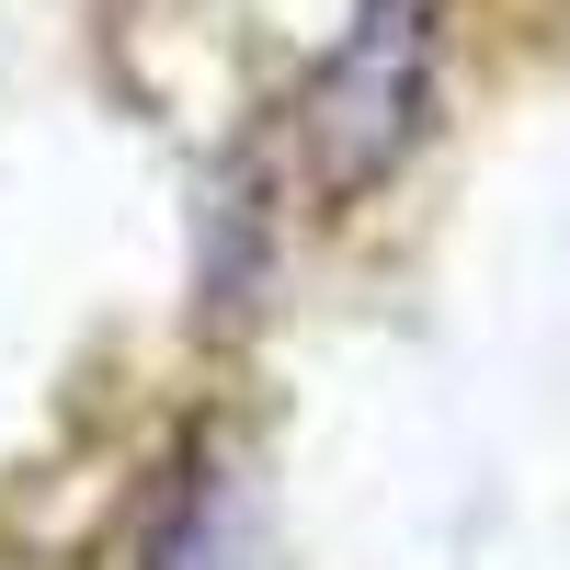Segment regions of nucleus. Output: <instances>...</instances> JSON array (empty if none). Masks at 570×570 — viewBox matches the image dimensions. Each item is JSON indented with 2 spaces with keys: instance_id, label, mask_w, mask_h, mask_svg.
<instances>
[{
  "instance_id": "1",
  "label": "nucleus",
  "mask_w": 570,
  "mask_h": 570,
  "mask_svg": "<svg viewBox=\"0 0 570 570\" xmlns=\"http://www.w3.org/2000/svg\"><path fill=\"white\" fill-rule=\"evenodd\" d=\"M445 80V0H354V23L331 35V58L297 91V171L320 206H365L389 183L422 126H434Z\"/></svg>"
},
{
  "instance_id": "2",
  "label": "nucleus",
  "mask_w": 570,
  "mask_h": 570,
  "mask_svg": "<svg viewBox=\"0 0 570 570\" xmlns=\"http://www.w3.org/2000/svg\"><path fill=\"white\" fill-rule=\"evenodd\" d=\"M217 559H228V537H217V491L183 480V491L160 502V525H149V570H217Z\"/></svg>"
}]
</instances>
